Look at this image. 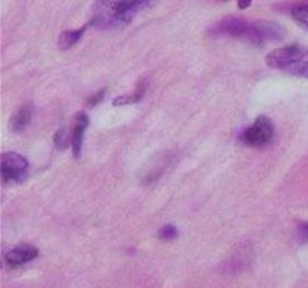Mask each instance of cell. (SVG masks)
I'll list each match as a JSON object with an SVG mask.
<instances>
[{
    "mask_svg": "<svg viewBox=\"0 0 308 288\" xmlns=\"http://www.w3.org/2000/svg\"><path fill=\"white\" fill-rule=\"evenodd\" d=\"M0 174L5 182L21 183L27 179L29 174V161L15 152H6L2 155L0 161Z\"/></svg>",
    "mask_w": 308,
    "mask_h": 288,
    "instance_id": "obj_2",
    "label": "cell"
},
{
    "mask_svg": "<svg viewBox=\"0 0 308 288\" xmlns=\"http://www.w3.org/2000/svg\"><path fill=\"white\" fill-rule=\"evenodd\" d=\"M86 27H80V29H75V30H65L63 33H60L59 36V48L60 50H68L71 48L72 45H75L77 42L80 41V38L83 36Z\"/></svg>",
    "mask_w": 308,
    "mask_h": 288,
    "instance_id": "obj_10",
    "label": "cell"
},
{
    "mask_svg": "<svg viewBox=\"0 0 308 288\" xmlns=\"http://www.w3.org/2000/svg\"><path fill=\"white\" fill-rule=\"evenodd\" d=\"M220 2H228V0H220Z\"/></svg>",
    "mask_w": 308,
    "mask_h": 288,
    "instance_id": "obj_19",
    "label": "cell"
},
{
    "mask_svg": "<svg viewBox=\"0 0 308 288\" xmlns=\"http://www.w3.org/2000/svg\"><path fill=\"white\" fill-rule=\"evenodd\" d=\"M104 95H105V89H102L101 92H98L96 95H93V96L89 99V105H95V104L101 102V101H102V98H104Z\"/></svg>",
    "mask_w": 308,
    "mask_h": 288,
    "instance_id": "obj_17",
    "label": "cell"
},
{
    "mask_svg": "<svg viewBox=\"0 0 308 288\" xmlns=\"http://www.w3.org/2000/svg\"><path fill=\"white\" fill-rule=\"evenodd\" d=\"M251 3H253V0H238V8L239 9H247V8H250Z\"/></svg>",
    "mask_w": 308,
    "mask_h": 288,
    "instance_id": "obj_18",
    "label": "cell"
},
{
    "mask_svg": "<svg viewBox=\"0 0 308 288\" xmlns=\"http://www.w3.org/2000/svg\"><path fill=\"white\" fill-rule=\"evenodd\" d=\"M248 32H250V23H247L244 18H239V17H227L221 20L218 24H215L214 29L211 30V33L217 36H232L244 41L247 39Z\"/></svg>",
    "mask_w": 308,
    "mask_h": 288,
    "instance_id": "obj_6",
    "label": "cell"
},
{
    "mask_svg": "<svg viewBox=\"0 0 308 288\" xmlns=\"http://www.w3.org/2000/svg\"><path fill=\"white\" fill-rule=\"evenodd\" d=\"M274 134H275V128L272 120L269 117L260 116L250 128L244 131L242 141L247 146H264L272 141Z\"/></svg>",
    "mask_w": 308,
    "mask_h": 288,
    "instance_id": "obj_3",
    "label": "cell"
},
{
    "mask_svg": "<svg viewBox=\"0 0 308 288\" xmlns=\"http://www.w3.org/2000/svg\"><path fill=\"white\" fill-rule=\"evenodd\" d=\"M89 125V117L86 113H79L75 116V125L71 132V147H72V155L74 158L82 156V149H83V138H85V131Z\"/></svg>",
    "mask_w": 308,
    "mask_h": 288,
    "instance_id": "obj_8",
    "label": "cell"
},
{
    "mask_svg": "<svg viewBox=\"0 0 308 288\" xmlns=\"http://www.w3.org/2000/svg\"><path fill=\"white\" fill-rule=\"evenodd\" d=\"M158 0H95L90 24L107 30L128 24L135 15L153 6Z\"/></svg>",
    "mask_w": 308,
    "mask_h": 288,
    "instance_id": "obj_1",
    "label": "cell"
},
{
    "mask_svg": "<svg viewBox=\"0 0 308 288\" xmlns=\"http://www.w3.org/2000/svg\"><path fill=\"white\" fill-rule=\"evenodd\" d=\"M36 257H38V249L35 246H32V245H18V246L12 248L11 251L6 252L5 261L11 267H18V266H23V264L35 260Z\"/></svg>",
    "mask_w": 308,
    "mask_h": 288,
    "instance_id": "obj_7",
    "label": "cell"
},
{
    "mask_svg": "<svg viewBox=\"0 0 308 288\" xmlns=\"http://www.w3.org/2000/svg\"><path fill=\"white\" fill-rule=\"evenodd\" d=\"M298 237L301 242H308V224H304L298 228Z\"/></svg>",
    "mask_w": 308,
    "mask_h": 288,
    "instance_id": "obj_16",
    "label": "cell"
},
{
    "mask_svg": "<svg viewBox=\"0 0 308 288\" xmlns=\"http://www.w3.org/2000/svg\"><path fill=\"white\" fill-rule=\"evenodd\" d=\"M144 90H146V83L140 84L137 92L135 93H130V95H122V96H118L114 101H113V105L114 107H119V105H130V104H135L138 101H141V98L144 96Z\"/></svg>",
    "mask_w": 308,
    "mask_h": 288,
    "instance_id": "obj_11",
    "label": "cell"
},
{
    "mask_svg": "<svg viewBox=\"0 0 308 288\" xmlns=\"http://www.w3.org/2000/svg\"><path fill=\"white\" fill-rule=\"evenodd\" d=\"M284 35V30L281 26L272 21H256L250 24V32L245 41L253 45H263L266 42L278 41Z\"/></svg>",
    "mask_w": 308,
    "mask_h": 288,
    "instance_id": "obj_5",
    "label": "cell"
},
{
    "mask_svg": "<svg viewBox=\"0 0 308 288\" xmlns=\"http://www.w3.org/2000/svg\"><path fill=\"white\" fill-rule=\"evenodd\" d=\"M30 120H32V105L26 104L20 107V110L11 117V129L14 132H21L27 128Z\"/></svg>",
    "mask_w": 308,
    "mask_h": 288,
    "instance_id": "obj_9",
    "label": "cell"
},
{
    "mask_svg": "<svg viewBox=\"0 0 308 288\" xmlns=\"http://www.w3.org/2000/svg\"><path fill=\"white\" fill-rule=\"evenodd\" d=\"M283 71H286L287 74L296 75V77H304V78H308V59L295 60V62L289 63Z\"/></svg>",
    "mask_w": 308,
    "mask_h": 288,
    "instance_id": "obj_12",
    "label": "cell"
},
{
    "mask_svg": "<svg viewBox=\"0 0 308 288\" xmlns=\"http://www.w3.org/2000/svg\"><path fill=\"white\" fill-rule=\"evenodd\" d=\"M292 18L296 21L298 26H301L304 30L308 32V6L296 3L292 8Z\"/></svg>",
    "mask_w": 308,
    "mask_h": 288,
    "instance_id": "obj_13",
    "label": "cell"
},
{
    "mask_svg": "<svg viewBox=\"0 0 308 288\" xmlns=\"http://www.w3.org/2000/svg\"><path fill=\"white\" fill-rule=\"evenodd\" d=\"M158 236H160V239H163V240H173V239H176L177 236L176 227H175V225H166V227H163V228L160 230Z\"/></svg>",
    "mask_w": 308,
    "mask_h": 288,
    "instance_id": "obj_15",
    "label": "cell"
},
{
    "mask_svg": "<svg viewBox=\"0 0 308 288\" xmlns=\"http://www.w3.org/2000/svg\"><path fill=\"white\" fill-rule=\"evenodd\" d=\"M68 143H71V134L65 129V128H62V129H59L57 132H56V135H54V146L57 147V149H65L66 146H68Z\"/></svg>",
    "mask_w": 308,
    "mask_h": 288,
    "instance_id": "obj_14",
    "label": "cell"
},
{
    "mask_svg": "<svg viewBox=\"0 0 308 288\" xmlns=\"http://www.w3.org/2000/svg\"><path fill=\"white\" fill-rule=\"evenodd\" d=\"M308 48L301 47V45H287V47H281L277 48L274 51H271L266 56V63L271 68L275 69H284L289 63L295 62V60H302L307 59Z\"/></svg>",
    "mask_w": 308,
    "mask_h": 288,
    "instance_id": "obj_4",
    "label": "cell"
}]
</instances>
